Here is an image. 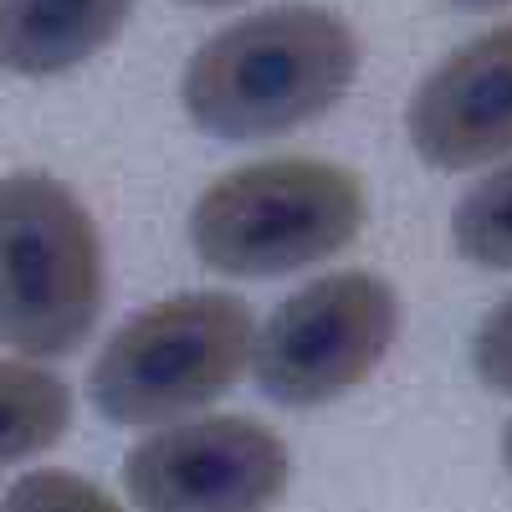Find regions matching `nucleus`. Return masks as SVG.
Listing matches in <instances>:
<instances>
[{
    "mask_svg": "<svg viewBox=\"0 0 512 512\" xmlns=\"http://www.w3.org/2000/svg\"><path fill=\"white\" fill-rule=\"evenodd\" d=\"M134 16V0H0V67L62 77L93 62Z\"/></svg>",
    "mask_w": 512,
    "mask_h": 512,
    "instance_id": "8",
    "label": "nucleus"
},
{
    "mask_svg": "<svg viewBox=\"0 0 512 512\" xmlns=\"http://www.w3.org/2000/svg\"><path fill=\"white\" fill-rule=\"evenodd\" d=\"M256 318L236 292H175L128 318L88 369L93 410L128 431L175 425L236 390Z\"/></svg>",
    "mask_w": 512,
    "mask_h": 512,
    "instance_id": "3",
    "label": "nucleus"
},
{
    "mask_svg": "<svg viewBox=\"0 0 512 512\" xmlns=\"http://www.w3.org/2000/svg\"><path fill=\"white\" fill-rule=\"evenodd\" d=\"M451 246L482 272H512V164L492 169L456 200Z\"/></svg>",
    "mask_w": 512,
    "mask_h": 512,
    "instance_id": "10",
    "label": "nucleus"
},
{
    "mask_svg": "<svg viewBox=\"0 0 512 512\" xmlns=\"http://www.w3.org/2000/svg\"><path fill=\"white\" fill-rule=\"evenodd\" d=\"M103 313V236L62 180L21 169L0 180V344L62 359Z\"/></svg>",
    "mask_w": 512,
    "mask_h": 512,
    "instance_id": "4",
    "label": "nucleus"
},
{
    "mask_svg": "<svg viewBox=\"0 0 512 512\" xmlns=\"http://www.w3.org/2000/svg\"><path fill=\"white\" fill-rule=\"evenodd\" d=\"M369 221L364 175L313 154L251 159L210 180L190 210V246L226 277H287L318 267Z\"/></svg>",
    "mask_w": 512,
    "mask_h": 512,
    "instance_id": "2",
    "label": "nucleus"
},
{
    "mask_svg": "<svg viewBox=\"0 0 512 512\" xmlns=\"http://www.w3.org/2000/svg\"><path fill=\"white\" fill-rule=\"evenodd\" d=\"M400 333V292L374 272H328L297 287L256 328V390L287 410H313L359 390Z\"/></svg>",
    "mask_w": 512,
    "mask_h": 512,
    "instance_id": "5",
    "label": "nucleus"
},
{
    "mask_svg": "<svg viewBox=\"0 0 512 512\" xmlns=\"http://www.w3.org/2000/svg\"><path fill=\"white\" fill-rule=\"evenodd\" d=\"M456 11H502V6H512V0H451Z\"/></svg>",
    "mask_w": 512,
    "mask_h": 512,
    "instance_id": "13",
    "label": "nucleus"
},
{
    "mask_svg": "<svg viewBox=\"0 0 512 512\" xmlns=\"http://www.w3.org/2000/svg\"><path fill=\"white\" fill-rule=\"evenodd\" d=\"M0 512H123V507L77 472H26L0 497Z\"/></svg>",
    "mask_w": 512,
    "mask_h": 512,
    "instance_id": "11",
    "label": "nucleus"
},
{
    "mask_svg": "<svg viewBox=\"0 0 512 512\" xmlns=\"http://www.w3.org/2000/svg\"><path fill=\"white\" fill-rule=\"evenodd\" d=\"M185 6H200V11H216V6H236V0H185Z\"/></svg>",
    "mask_w": 512,
    "mask_h": 512,
    "instance_id": "15",
    "label": "nucleus"
},
{
    "mask_svg": "<svg viewBox=\"0 0 512 512\" xmlns=\"http://www.w3.org/2000/svg\"><path fill=\"white\" fill-rule=\"evenodd\" d=\"M72 425V390L41 364L0 359V466L52 451Z\"/></svg>",
    "mask_w": 512,
    "mask_h": 512,
    "instance_id": "9",
    "label": "nucleus"
},
{
    "mask_svg": "<svg viewBox=\"0 0 512 512\" xmlns=\"http://www.w3.org/2000/svg\"><path fill=\"white\" fill-rule=\"evenodd\" d=\"M472 369L487 390L512 395V297H502V303L482 318V328L472 338Z\"/></svg>",
    "mask_w": 512,
    "mask_h": 512,
    "instance_id": "12",
    "label": "nucleus"
},
{
    "mask_svg": "<svg viewBox=\"0 0 512 512\" xmlns=\"http://www.w3.org/2000/svg\"><path fill=\"white\" fill-rule=\"evenodd\" d=\"M359 77V36L328 6L256 11L185 62L180 103L210 139H277L323 118Z\"/></svg>",
    "mask_w": 512,
    "mask_h": 512,
    "instance_id": "1",
    "label": "nucleus"
},
{
    "mask_svg": "<svg viewBox=\"0 0 512 512\" xmlns=\"http://www.w3.org/2000/svg\"><path fill=\"white\" fill-rule=\"evenodd\" d=\"M287 482V441L251 415L159 425L123 456V492L139 512H267Z\"/></svg>",
    "mask_w": 512,
    "mask_h": 512,
    "instance_id": "6",
    "label": "nucleus"
},
{
    "mask_svg": "<svg viewBox=\"0 0 512 512\" xmlns=\"http://www.w3.org/2000/svg\"><path fill=\"white\" fill-rule=\"evenodd\" d=\"M502 461H507V472H512V420H507V431H502Z\"/></svg>",
    "mask_w": 512,
    "mask_h": 512,
    "instance_id": "14",
    "label": "nucleus"
},
{
    "mask_svg": "<svg viewBox=\"0 0 512 512\" xmlns=\"http://www.w3.org/2000/svg\"><path fill=\"white\" fill-rule=\"evenodd\" d=\"M415 154L461 175L512 154V21L456 47L405 108Z\"/></svg>",
    "mask_w": 512,
    "mask_h": 512,
    "instance_id": "7",
    "label": "nucleus"
}]
</instances>
